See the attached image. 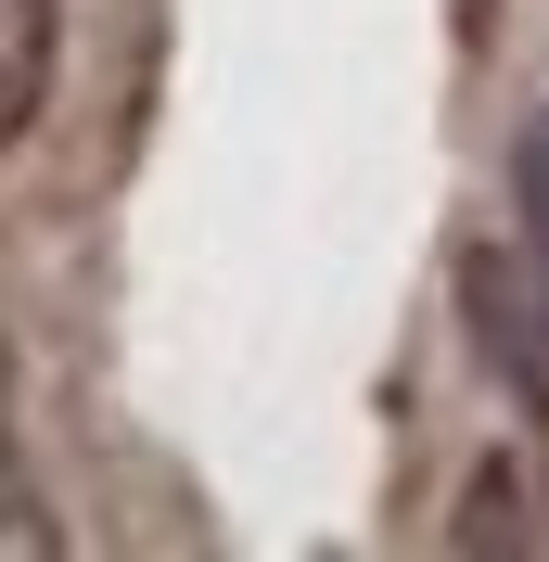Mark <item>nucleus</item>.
Listing matches in <instances>:
<instances>
[{
	"label": "nucleus",
	"mask_w": 549,
	"mask_h": 562,
	"mask_svg": "<svg viewBox=\"0 0 549 562\" xmlns=\"http://www.w3.org/2000/svg\"><path fill=\"white\" fill-rule=\"evenodd\" d=\"M0 435H13V358H0Z\"/></svg>",
	"instance_id": "obj_5"
},
{
	"label": "nucleus",
	"mask_w": 549,
	"mask_h": 562,
	"mask_svg": "<svg viewBox=\"0 0 549 562\" xmlns=\"http://www.w3.org/2000/svg\"><path fill=\"white\" fill-rule=\"evenodd\" d=\"M460 307H473V346L498 358L512 384H549V346H537V269H524V256L473 244V256H460Z\"/></svg>",
	"instance_id": "obj_1"
},
{
	"label": "nucleus",
	"mask_w": 549,
	"mask_h": 562,
	"mask_svg": "<svg viewBox=\"0 0 549 562\" xmlns=\"http://www.w3.org/2000/svg\"><path fill=\"white\" fill-rule=\"evenodd\" d=\"M460 550H524V486H512V460H485V473H473V512H460Z\"/></svg>",
	"instance_id": "obj_4"
},
{
	"label": "nucleus",
	"mask_w": 549,
	"mask_h": 562,
	"mask_svg": "<svg viewBox=\"0 0 549 562\" xmlns=\"http://www.w3.org/2000/svg\"><path fill=\"white\" fill-rule=\"evenodd\" d=\"M52 65H65V0H0V154L38 128Z\"/></svg>",
	"instance_id": "obj_2"
},
{
	"label": "nucleus",
	"mask_w": 549,
	"mask_h": 562,
	"mask_svg": "<svg viewBox=\"0 0 549 562\" xmlns=\"http://www.w3.org/2000/svg\"><path fill=\"white\" fill-rule=\"evenodd\" d=\"M26 550H65V525L38 512V473H26V448L0 435V562H26Z\"/></svg>",
	"instance_id": "obj_3"
}]
</instances>
